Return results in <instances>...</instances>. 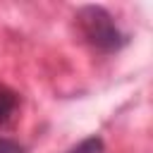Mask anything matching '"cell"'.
Returning a JSON list of instances; mask_svg holds the SVG:
<instances>
[{"label": "cell", "mask_w": 153, "mask_h": 153, "mask_svg": "<svg viewBox=\"0 0 153 153\" xmlns=\"http://www.w3.org/2000/svg\"><path fill=\"white\" fill-rule=\"evenodd\" d=\"M76 26L84 36V41L96 48L98 53H117L129 43V36L117 26L112 14L100 5H84L76 12Z\"/></svg>", "instance_id": "obj_1"}, {"label": "cell", "mask_w": 153, "mask_h": 153, "mask_svg": "<svg viewBox=\"0 0 153 153\" xmlns=\"http://www.w3.org/2000/svg\"><path fill=\"white\" fill-rule=\"evenodd\" d=\"M0 153H26V146L19 143L17 139L0 136Z\"/></svg>", "instance_id": "obj_4"}, {"label": "cell", "mask_w": 153, "mask_h": 153, "mask_svg": "<svg viewBox=\"0 0 153 153\" xmlns=\"http://www.w3.org/2000/svg\"><path fill=\"white\" fill-rule=\"evenodd\" d=\"M67 153H105V141L100 139V136H86V139H81L76 146H72Z\"/></svg>", "instance_id": "obj_3"}, {"label": "cell", "mask_w": 153, "mask_h": 153, "mask_svg": "<svg viewBox=\"0 0 153 153\" xmlns=\"http://www.w3.org/2000/svg\"><path fill=\"white\" fill-rule=\"evenodd\" d=\"M19 105H22L19 93L10 86H0V127H7V124L14 122Z\"/></svg>", "instance_id": "obj_2"}]
</instances>
